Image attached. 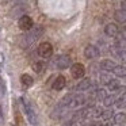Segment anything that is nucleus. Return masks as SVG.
<instances>
[{
	"instance_id": "1",
	"label": "nucleus",
	"mask_w": 126,
	"mask_h": 126,
	"mask_svg": "<svg viewBox=\"0 0 126 126\" xmlns=\"http://www.w3.org/2000/svg\"><path fill=\"white\" fill-rule=\"evenodd\" d=\"M38 54L44 58H47L53 54V46L49 44V42H42L38 46Z\"/></svg>"
},
{
	"instance_id": "2",
	"label": "nucleus",
	"mask_w": 126,
	"mask_h": 126,
	"mask_svg": "<svg viewBox=\"0 0 126 126\" xmlns=\"http://www.w3.org/2000/svg\"><path fill=\"white\" fill-rule=\"evenodd\" d=\"M25 102V100H23ZM25 111L26 114H27V118L29 121H30L31 125L37 126L38 125V119H37V115H35V111H34L33 106H31V103H29V102H25Z\"/></svg>"
},
{
	"instance_id": "3",
	"label": "nucleus",
	"mask_w": 126,
	"mask_h": 126,
	"mask_svg": "<svg viewBox=\"0 0 126 126\" xmlns=\"http://www.w3.org/2000/svg\"><path fill=\"white\" fill-rule=\"evenodd\" d=\"M18 25H19V29L23 31H29L31 30V27H33V19H31L30 16H27V15H23V16L19 18V22H18Z\"/></svg>"
},
{
	"instance_id": "4",
	"label": "nucleus",
	"mask_w": 126,
	"mask_h": 126,
	"mask_svg": "<svg viewBox=\"0 0 126 126\" xmlns=\"http://www.w3.org/2000/svg\"><path fill=\"white\" fill-rule=\"evenodd\" d=\"M71 73H72V76H73L75 79H81V77L84 76V73H85L84 65H81V64H73L72 68H71Z\"/></svg>"
},
{
	"instance_id": "5",
	"label": "nucleus",
	"mask_w": 126,
	"mask_h": 126,
	"mask_svg": "<svg viewBox=\"0 0 126 126\" xmlns=\"http://www.w3.org/2000/svg\"><path fill=\"white\" fill-rule=\"evenodd\" d=\"M56 65H57V68L60 69H66L68 66H71V57L69 56H58L57 60H56Z\"/></svg>"
},
{
	"instance_id": "6",
	"label": "nucleus",
	"mask_w": 126,
	"mask_h": 126,
	"mask_svg": "<svg viewBox=\"0 0 126 126\" xmlns=\"http://www.w3.org/2000/svg\"><path fill=\"white\" fill-rule=\"evenodd\" d=\"M85 103H87L85 96H83V95H72L71 103H69L68 107L75 109V107H80V106H83V104H85Z\"/></svg>"
},
{
	"instance_id": "7",
	"label": "nucleus",
	"mask_w": 126,
	"mask_h": 126,
	"mask_svg": "<svg viewBox=\"0 0 126 126\" xmlns=\"http://www.w3.org/2000/svg\"><path fill=\"white\" fill-rule=\"evenodd\" d=\"M99 54H100V52H99V49L96 46H94V45H88L87 47L84 49V56L87 58H96L99 57Z\"/></svg>"
},
{
	"instance_id": "8",
	"label": "nucleus",
	"mask_w": 126,
	"mask_h": 126,
	"mask_svg": "<svg viewBox=\"0 0 126 126\" xmlns=\"http://www.w3.org/2000/svg\"><path fill=\"white\" fill-rule=\"evenodd\" d=\"M104 33H106L107 37L114 38V37H117L118 34H119V29H118V26L114 25V23H109V25L104 27Z\"/></svg>"
},
{
	"instance_id": "9",
	"label": "nucleus",
	"mask_w": 126,
	"mask_h": 126,
	"mask_svg": "<svg viewBox=\"0 0 126 126\" xmlns=\"http://www.w3.org/2000/svg\"><path fill=\"white\" fill-rule=\"evenodd\" d=\"M91 87H92V81H91L90 79H84L75 87V90L76 91H87V90H90Z\"/></svg>"
},
{
	"instance_id": "10",
	"label": "nucleus",
	"mask_w": 126,
	"mask_h": 126,
	"mask_svg": "<svg viewBox=\"0 0 126 126\" xmlns=\"http://www.w3.org/2000/svg\"><path fill=\"white\" fill-rule=\"evenodd\" d=\"M115 63L111 60H103L100 63V68L103 69V71H107V72H112V69L115 68Z\"/></svg>"
},
{
	"instance_id": "11",
	"label": "nucleus",
	"mask_w": 126,
	"mask_h": 126,
	"mask_svg": "<svg viewBox=\"0 0 126 126\" xmlns=\"http://www.w3.org/2000/svg\"><path fill=\"white\" fill-rule=\"evenodd\" d=\"M65 83H66L65 77H64V76H58L57 79L54 80V83H53V88L57 90V91H61L64 87H65Z\"/></svg>"
},
{
	"instance_id": "12",
	"label": "nucleus",
	"mask_w": 126,
	"mask_h": 126,
	"mask_svg": "<svg viewBox=\"0 0 126 126\" xmlns=\"http://www.w3.org/2000/svg\"><path fill=\"white\" fill-rule=\"evenodd\" d=\"M114 18L118 23H126V11L125 10H117L114 14Z\"/></svg>"
},
{
	"instance_id": "13",
	"label": "nucleus",
	"mask_w": 126,
	"mask_h": 126,
	"mask_svg": "<svg viewBox=\"0 0 126 126\" xmlns=\"http://www.w3.org/2000/svg\"><path fill=\"white\" fill-rule=\"evenodd\" d=\"M33 69L37 73H42V72H45V69H46V63H45V61H37V63H34Z\"/></svg>"
},
{
	"instance_id": "14",
	"label": "nucleus",
	"mask_w": 126,
	"mask_h": 126,
	"mask_svg": "<svg viewBox=\"0 0 126 126\" xmlns=\"http://www.w3.org/2000/svg\"><path fill=\"white\" fill-rule=\"evenodd\" d=\"M119 98H117L115 95H107L106 98H104V100H103V103H104V106L106 107H111L112 104H115L117 103V100Z\"/></svg>"
},
{
	"instance_id": "15",
	"label": "nucleus",
	"mask_w": 126,
	"mask_h": 126,
	"mask_svg": "<svg viewBox=\"0 0 126 126\" xmlns=\"http://www.w3.org/2000/svg\"><path fill=\"white\" fill-rule=\"evenodd\" d=\"M106 96H107V94L104 90H96L92 94V99H95V100H104Z\"/></svg>"
},
{
	"instance_id": "16",
	"label": "nucleus",
	"mask_w": 126,
	"mask_h": 126,
	"mask_svg": "<svg viewBox=\"0 0 126 126\" xmlns=\"http://www.w3.org/2000/svg\"><path fill=\"white\" fill-rule=\"evenodd\" d=\"M114 122L118 123V125H123V123H126V114L125 112L114 114Z\"/></svg>"
},
{
	"instance_id": "17",
	"label": "nucleus",
	"mask_w": 126,
	"mask_h": 126,
	"mask_svg": "<svg viewBox=\"0 0 126 126\" xmlns=\"http://www.w3.org/2000/svg\"><path fill=\"white\" fill-rule=\"evenodd\" d=\"M20 81H22V84L25 85V87H31L33 83H34V80H33V77H31L30 75H22Z\"/></svg>"
},
{
	"instance_id": "18",
	"label": "nucleus",
	"mask_w": 126,
	"mask_h": 126,
	"mask_svg": "<svg viewBox=\"0 0 126 126\" xmlns=\"http://www.w3.org/2000/svg\"><path fill=\"white\" fill-rule=\"evenodd\" d=\"M112 73L117 75V76H125L126 75V68L122 65H117L114 69H112Z\"/></svg>"
},
{
	"instance_id": "19",
	"label": "nucleus",
	"mask_w": 126,
	"mask_h": 126,
	"mask_svg": "<svg viewBox=\"0 0 126 126\" xmlns=\"http://www.w3.org/2000/svg\"><path fill=\"white\" fill-rule=\"evenodd\" d=\"M99 80H100L102 84H109V83L112 80V77H111V75H109V73H106V72H104V73H100Z\"/></svg>"
},
{
	"instance_id": "20",
	"label": "nucleus",
	"mask_w": 126,
	"mask_h": 126,
	"mask_svg": "<svg viewBox=\"0 0 126 126\" xmlns=\"http://www.w3.org/2000/svg\"><path fill=\"white\" fill-rule=\"evenodd\" d=\"M112 117H114V111H112L111 109H107V110H104V111H102V115H100V118H103L104 121L111 119Z\"/></svg>"
},
{
	"instance_id": "21",
	"label": "nucleus",
	"mask_w": 126,
	"mask_h": 126,
	"mask_svg": "<svg viewBox=\"0 0 126 126\" xmlns=\"http://www.w3.org/2000/svg\"><path fill=\"white\" fill-rule=\"evenodd\" d=\"M114 95L117 96V98L118 96H119V98H123V96L126 95V87L125 85H119V87L114 91Z\"/></svg>"
},
{
	"instance_id": "22",
	"label": "nucleus",
	"mask_w": 126,
	"mask_h": 126,
	"mask_svg": "<svg viewBox=\"0 0 126 126\" xmlns=\"http://www.w3.org/2000/svg\"><path fill=\"white\" fill-rule=\"evenodd\" d=\"M119 85H121V84H119V81H118V80H114V79H112L111 81H110L109 84H107V87H109V90H110V91H112V92H114V91L117 90V88L119 87Z\"/></svg>"
},
{
	"instance_id": "23",
	"label": "nucleus",
	"mask_w": 126,
	"mask_h": 126,
	"mask_svg": "<svg viewBox=\"0 0 126 126\" xmlns=\"http://www.w3.org/2000/svg\"><path fill=\"white\" fill-rule=\"evenodd\" d=\"M115 106L119 107V109H126V98H119L115 103Z\"/></svg>"
},
{
	"instance_id": "24",
	"label": "nucleus",
	"mask_w": 126,
	"mask_h": 126,
	"mask_svg": "<svg viewBox=\"0 0 126 126\" xmlns=\"http://www.w3.org/2000/svg\"><path fill=\"white\" fill-rule=\"evenodd\" d=\"M119 35H121V38H122L123 41H126V27H123L122 30L119 31Z\"/></svg>"
},
{
	"instance_id": "25",
	"label": "nucleus",
	"mask_w": 126,
	"mask_h": 126,
	"mask_svg": "<svg viewBox=\"0 0 126 126\" xmlns=\"http://www.w3.org/2000/svg\"><path fill=\"white\" fill-rule=\"evenodd\" d=\"M100 126H112V123H111V122H109V121H107V122H104L103 125H100Z\"/></svg>"
},
{
	"instance_id": "26",
	"label": "nucleus",
	"mask_w": 126,
	"mask_h": 126,
	"mask_svg": "<svg viewBox=\"0 0 126 126\" xmlns=\"http://www.w3.org/2000/svg\"><path fill=\"white\" fill-rule=\"evenodd\" d=\"M122 10H125V11H126V0H123V1H122Z\"/></svg>"
},
{
	"instance_id": "27",
	"label": "nucleus",
	"mask_w": 126,
	"mask_h": 126,
	"mask_svg": "<svg viewBox=\"0 0 126 126\" xmlns=\"http://www.w3.org/2000/svg\"><path fill=\"white\" fill-rule=\"evenodd\" d=\"M123 79H125V81H126V75H125V76H123Z\"/></svg>"
},
{
	"instance_id": "28",
	"label": "nucleus",
	"mask_w": 126,
	"mask_h": 126,
	"mask_svg": "<svg viewBox=\"0 0 126 126\" xmlns=\"http://www.w3.org/2000/svg\"><path fill=\"white\" fill-rule=\"evenodd\" d=\"M18 1H20V0H18Z\"/></svg>"
},
{
	"instance_id": "29",
	"label": "nucleus",
	"mask_w": 126,
	"mask_h": 126,
	"mask_svg": "<svg viewBox=\"0 0 126 126\" xmlns=\"http://www.w3.org/2000/svg\"><path fill=\"white\" fill-rule=\"evenodd\" d=\"M121 126H122V125H121Z\"/></svg>"
}]
</instances>
